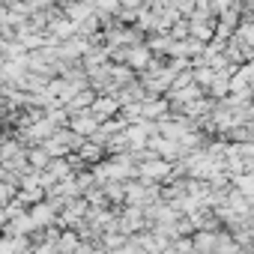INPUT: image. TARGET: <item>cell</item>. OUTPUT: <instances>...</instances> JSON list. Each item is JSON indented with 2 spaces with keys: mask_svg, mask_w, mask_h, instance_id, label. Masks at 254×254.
Here are the masks:
<instances>
[{
  "mask_svg": "<svg viewBox=\"0 0 254 254\" xmlns=\"http://www.w3.org/2000/svg\"><path fill=\"white\" fill-rule=\"evenodd\" d=\"M54 203H36V209H33V218H36V227H45L51 218H54Z\"/></svg>",
  "mask_w": 254,
  "mask_h": 254,
  "instance_id": "1",
  "label": "cell"
},
{
  "mask_svg": "<svg viewBox=\"0 0 254 254\" xmlns=\"http://www.w3.org/2000/svg\"><path fill=\"white\" fill-rule=\"evenodd\" d=\"M141 174L150 177V180H153V177H168V174H171V165H168V162H147V165L141 168Z\"/></svg>",
  "mask_w": 254,
  "mask_h": 254,
  "instance_id": "3",
  "label": "cell"
},
{
  "mask_svg": "<svg viewBox=\"0 0 254 254\" xmlns=\"http://www.w3.org/2000/svg\"><path fill=\"white\" fill-rule=\"evenodd\" d=\"M126 60H129V66H135V69H141V66H150V51L147 48H132L129 54H126Z\"/></svg>",
  "mask_w": 254,
  "mask_h": 254,
  "instance_id": "2",
  "label": "cell"
}]
</instances>
